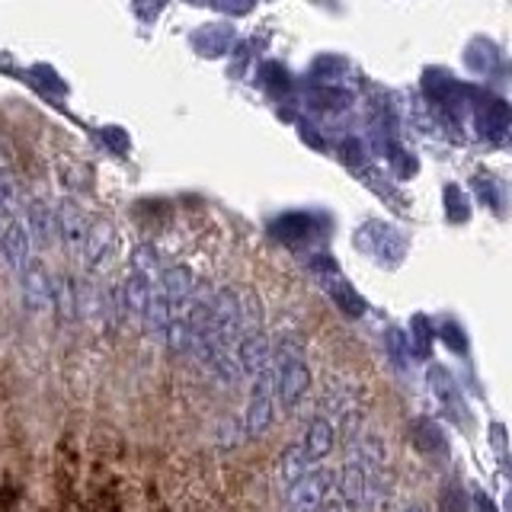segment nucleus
Instances as JSON below:
<instances>
[{
	"label": "nucleus",
	"mask_w": 512,
	"mask_h": 512,
	"mask_svg": "<svg viewBox=\"0 0 512 512\" xmlns=\"http://www.w3.org/2000/svg\"><path fill=\"white\" fill-rule=\"evenodd\" d=\"M272 365H276V400L282 410L292 413L304 404V397L311 394V368H308V359H304L301 336H285L276 346Z\"/></svg>",
	"instance_id": "1"
},
{
	"label": "nucleus",
	"mask_w": 512,
	"mask_h": 512,
	"mask_svg": "<svg viewBox=\"0 0 512 512\" xmlns=\"http://www.w3.org/2000/svg\"><path fill=\"white\" fill-rule=\"evenodd\" d=\"M336 490V471L327 464H314L298 484L285 490V512H320Z\"/></svg>",
	"instance_id": "2"
},
{
	"label": "nucleus",
	"mask_w": 512,
	"mask_h": 512,
	"mask_svg": "<svg viewBox=\"0 0 512 512\" xmlns=\"http://www.w3.org/2000/svg\"><path fill=\"white\" fill-rule=\"evenodd\" d=\"M276 365L266 368L260 378H253V391L247 400V413H244V429L247 439H263L266 432L276 423Z\"/></svg>",
	"instance_id": "3"
},
{
	"label": "nucleus",
	"mask_w": 512,
	"mask_h": 512,
	"mask_svg": "<svg viewBox=\"0 0 512 512\" xmlns=\"http://www.w3.org/2000/svg\"><path fill=\"white\" fill-rule=\"evenodd\" d=\"M20 295H23V308L29 314H48L55 308L52 301V276L42 260H32L23 272H20Z\"/></svg>",
	"instance_id": "4"
},
{
	"label": "nucleus",
	"mask_w": 512,
	"mask_h": 512,
	"mask_svg": "<svg viewBox=\"0 0 512 512\" xmlns=\"http://www.w3.org/2000/svg\"><path fill=\"white\" fill-rule=\"evenodd\" d=\"M272 356H276V349H272L266 330H247L240 336L237 343V365H240V375L244 378H260L266 368H272Z\"/></svg>",
	"instance_id": "5"
},
{
	"label": "nucleus",
	"mask_w": 512,
	"mask_h": 512,
	"mask_svg": "<svg viewBox=\"0 0 512 512\" xmlns=\"http://www.w3.org/2000/svg\"><path fill=\"white\" fill-rule=\"evenodd\" d=\"M0 256H4L13 272H23L32 263V234L26 228V221H20L13 212H4V240H0Z\"/></svg>",
	"instance_id": "6"
},
{
	"label": "nucleus",
	"mask_w": 512,
	"mask_h": 512,
	"mask_svg": "<svg viewBox=\"0 0 512 512\" xmlns=\"http://www.w3.org/2000/svg\"><path fill=\"white\" fill-rule=\"evenodd\" d=\"M375 484L378 480H372L362 468H356V464H349V461L343 464V471L336 474V493H340V500L349 512L368 506V500H372V493H375Z\"/></svg>",
	"instance_id": "7"
},
{
	"label": "nucleus",
	"mask_w": 512,
	"mask_h": 512,
	"mask_svg": "<svg viewBox=\"0 0 512 512\" xmlns=\"http://www.w3.org/2000/svg\"><path fill=\"white\" fill-rule=\"evenodd\" d=\"M90 228L93 224L87 221L84 208H80L77 202H61L58 205V237L64 240V247H68L71 256L84 253L87 247V237H90Z\"/></svg>",
	"instance_id": "8"
},
{
	"label": "nucleus",
	"mask_w": 512,
	"mask_h": 512,
	"mask_svg": "<svg viewBox=\"0 0 512 512\" xmlns=\"http://www.w3.org/2000/svg\"><path fill=\"white\" fill-rule=\"evenodd\" d=\"M301 448L311 464H320L324 458H330V452L336 448V426L330 420H324V416H317V420H311L308 429H304Z\"/></svg>",
	"instance_id": "9"
},
{
	"label": "nucleus",
	"mask_w": 512,
	"mask_h": 512,
	"mask_svg": "<svg viewBox=\"0 0 512 512\" xmlns=\"http://www.w3.org/2000/svg\"><path fill=\"white\" fill-rule=\"evenodd\" d=\"M112 250H116V231L109 228L106 221H96L90 228V237H87V247H84V263L90 272H100L109 260H112Z\"/></svg>",
	"instance_id": "10"
},
{
	"label": "nucleus",
	"mask_w": 512,
	"mask_h": 512,
	"mask_svg": "<svg viewBox=\"0 0 512 512\" xmlns=\"http://www.w3.org/2000/svg\"><path fill=\"white\" fill-rule=\"evenodd\" d=\"M349 464H356V468H362L372 480L381 477L384 471V461H388V455H384V445L378 436H359L356 442L349 445Z\"/></svg>",
	"instance_id": "11"
},
{
	"label": "nucleus",
	"mask_w": 512,
	"mask_h": 512,
	"mask_svg": "<svg viewBox=\"0 0 512 512\" xmlns=\"http://www.w3.org/2000/svg\"><path fill=\"white\" fill-rule=\"evenodd\" d=\"M26 228H29L32 244L36 247L52 244V237L58 234V212H52L45 202H32L26 212Z\"/></svg>",
	"instance_id": "12"
},
{
	"label": "nucleus",
	"mask_w": 512,
	"mask_h": 512,
	"mask_svg": "<svg viewBox=\"0 0 512 512\" xmlns=\"http://www.w3.org/2000/svg\"><path fill=\"white\" fill-rule=\"evenodd\" d=\"M52 301H55V314L61 320H74L80 314V288L74 285V279L68 272H58L52 276Z\"/></svg>",
	"instance_id": "13"
},
{
	"label": "nucleus",
	"mask_w": 512,
	"mask_h": 512,
	"mask_svg": "<svg viewBox=\"0 0 512 512\" xmlns=\"http://www.w3.org/2000/svg\"><path fill=\"white\" fill-rule=\"evenodd\" d=\"M311 468H314V464L308 461V455H304L301 442L298 445H288L285 452H282V458H279V480H282V487L288 490L292 484H298V480L308 474Z\"/></svg>",
	"instance_id": "14"
},
{
	"label": "nucleus",
	"mask_w": 512,
	"mask_h": 512,
	"mask_svg": "<svg viewBox=\"0 0 512 512\" xmlns=\"http://www.w3.org/2000/svg\"><path fill=\"white\" fill-rule=\"evenodd\" d=\"M320 512H349L346 506H343V500H340V496H336V500H330L324 509H320Z\"/></svg>",
	"instance_id": "15"
},
{
	"label": "nucleus",
	"mask_w": 512,
	"mask_h": 512,
	"mask_svg": "<svg viewBox=\"0 0 512 512\" xmlns=\"http://www.w3.org/2000/svg\"><path fill=\"white\" fill-rule=\"evenodd\" d=\"M400 512H429V509H426L423 503H407V506L400 509Z\"/></svg>",
	"instance_id": "16"
}]
</instances>
